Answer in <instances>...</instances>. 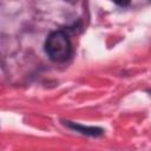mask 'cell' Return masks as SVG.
I'll list each match as a JSON object with an SVG mask.
<instances>
[{
	"mask_svg": "<svg viewBox=\"0 0 151 151\" xmlns=\"http://www.w3.org/2000/svg\"><path fill=\"white\" fill-rule=\"evenodd\" d=\"M65 125H67L70 129L74 130L76 132H79V133L86 134V136H91V137H98L104 133L103 129H100L98 126H85V125H81L78 123H73V122H65Z\"/></svg>",
	"mask_w": 151,
	"mask_h": 151,
	"instance_id": "cell-2",
	"label": "cell"
},
{
	"mask_svg": "<svg viewBox=\"0 0 151 151\" xmlns=\"http://www.w3.org/2000/svg\"><path fill=\"white\" fill-rule=\"evenodd\" d=\"M114 4H117L118 6H122V7H126L130 5L131 0H112Z\"/></svg>",
	"mask_w": 151,
	"mask_h": 151,
	"instance_id": "cell-3",
	"label": "cell"
},
{
	"mask_svg": "<svg viewBox=\"0 0 151 151\" xmlns=\"http://www.w3.org/2000/svg\"><path fill=\"white\" fill-rule=\"evenodd\" d=\"M45 52L53 61L63 63L67 60L72 52L68 35L64 31H54L50 33L45 42Z\"/></svg>",
	"mask_w": 151,
	"mask_h": 151,
	"instance_id": "cell-1",
	"label": "cell"
},
{
	"mask_svg": "<svg viewBox=\"0 0 151 151\" xmlns=\"http://www.w3.org/2000/svg\"><path fill=\"white\" fill-rule=\"evenodd\" d=\"M67 1H71V2H74V1H77V0H67Z\"/></svg>",
	"mask_w": 151,
	"mask_h": 151,
	"instance_id": "cell-4",
	"label": "cell"
}]
</instances>
